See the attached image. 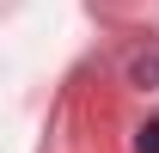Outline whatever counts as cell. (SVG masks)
Returning <instances> with one entry per match:
<instances>
[{
    "mask_svg": "<svg viewBox=\"0 0 159 153\" xmlns=\"http://www.w3.org/2000/svg\"><path fill=\"white\" fill-rule=\"evenodd\" d=\"M141 153H159V123H153L147 135H141Z\"/></svg>",
    "mask_w": 159,
    "mask_h": 153,
    "instance_id": "1",
    "label": "cell"
}]
</instances>
